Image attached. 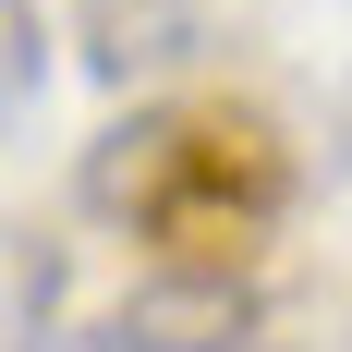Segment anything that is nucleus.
<instances>
[{
    "label": "nucleus",
    "instance_id": "1",
    "mask_svg": "<svg viewBox=\"0 0 352 352\" xmlns=\"http://www.w3.org/2000/svg\"><path fill=\"white\" fill-rule=\"evenodd\" d=\"M73 195L134 231L158 255H195V267H243L292 207V146L267 109H231V98H195V109H134L85 146Z\"/></svg>",
    "mask_w": 352,
    "mask_h": 352
},
{
    "label": "nucleus",
    "instance_id": "2",
    "mask_svg": "<svg viewBox=\"0 0 352 352\" xmlns=\"http://www.w3.org/2000/svg\"><path fill=\"white\" fill-rule=\"evenodd\" d=\"M243 340H255L243 267H195V255H170L158 280H134L122 316H109V352H243Z\"/></svg>",
    "mask_w": 352,
    "mask_h": 352
},
{
    "label": "nucleus",
    "instance_id": "3",
    "mask_svg": "<svg viewBox=\"0 0 352 352\" xmlns=\"http://www.w3.org/2000/svg\"><path fill=\"white\" fill-rule=\"evenodd\" d=\"M85 36H98L85 61H98L109 85H134V73H182L195 61V49H207V12H195V0H98Z\"/></svg>",
    "mask_w": 352,
    "mask_h": 352
},
{
    "label": "nucleus",
    "instance_id": "4",
    "mask_svg": "<svg viewBox=\"0 0 352 352\" xmlns=\"http://www.w3.org/2000/svg\"><path fill=\"white\" fill-rule=\"evenodd\" d=\"M0 49H12V122H36V0H0Z\"/></svg>",
    "mask_w": 352,
    "mask_h": 352
},
{
    "label": "nucleus",
    "instance_id": "5",
    "mask_svg": "<svg viewBox=\"0 0 352 352\" xmlns=\"http://www.w3.org/2000/svg\"><path fill=\"white\" fill-rule=\"evenodd\" d=\"M36 316H49V255H12V328H25V340H36Z\"/></svg>",
    "mask_w": 352,
    "mask_h": 352
}]
</instances>
